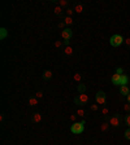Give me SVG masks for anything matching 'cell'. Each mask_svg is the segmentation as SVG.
<instances>
[{"label":"cell","instance_id":"obj_3","mask_svg":"<svg viewBox=\"0 0 130 145\" xmlns=\"http://www.w3.org/2000/svg\"><path fill=\"white\" fill-rule=\"evenodd\" d=\"M95 100H96L98 104L104 105V104H105V93H104L103 91L96 92V95H95Z\"/></svg>","mask_w":130,"mask_h":145},{"label":"cell","instance_id":"obj_36","mask_svg":"<svg viewBox=\"0 0 130 145\" xmlns=\"http://www.w3.org/2000/svg\"><path fill=\"white\" fill-rule=\"evenodd\" d=\"M70 119L72 121H75V115H70Z\"/></svg>","mask_w":130,"mask_h":145},{"label":"cell","instance_id":"obj_25","mask_svg":"<svg viewBox=\"0 0 130 145\" xmlns=\"http://www.w3.org/2000/svg\"><path fill=\"white\" fill-rule=\"evenodd\" d=\"M77 115L83 117V115H85V110H83V109H78V110H77Z\"/></svg>","mask_w":130,"mask_h":145},{"label":"cell","instance_id":"obj_8","mask_svg":"<svg viewBox=\"0 0 130 145\" xmlns=\"http://www.w3.org/2000/svg\"><path fill=\"white\" fill-rule=\"evenodd\" d=\"M120 93H121L122 96H128L130 93V89L128 86H121V88H120Z\"/></svg>","mask_w":130,"mask_h":145},{"label":"cell","instance_id":"obj_26","mask_svg":"<svg viewBox=\"0 0 130 145\" xmlns=\"http://www.w3.org/2000/svg\"><path fill=\"white\" fill-rule=\"evenodd\" d=\"M124 110L125 111H128V113H130V104L128 102V104H125L124 105Z\"/></svg>","mask_w":130,"mask_h":145},{"label":"cell","instance_id":"obj_23","mask_svg":"<svg viewBox=\"0 0 130 145\" xmlns=\"http://www.w3.org/2000/svg\"><path fill=\"white\" fill-rule=\"evenodd\" d=\"M61 13H62L61 7H56V8H55V14H57V16H59V14H61Z\"/></svg>","mask_w":130,"mask_h":145},{"label":"cell","instance_id":"obj_2","mask_svg":"<svg viewBox=\"0 0 130 145\" xmlns=\"http://www.w3.org/2000/svg\"><path fill=\"white\" fill-rule=\"evenodd\" d=\"M122 41H124V38L120 34L112 35L111 39H109V43H111V46H112V47H120L122 44Z\"/></svg>","mask_w":130,"mask_h":145},{"label":"cell","instance_id":"obj_27","mask_svg":"<svg viewBox=\"0 0 130 145\" xmlns=\"http://www.w3.org/2000/svg\"><path fill=\"white\" fill-rule=\"evenodd\" d=\"M60 7H66V5H68V1H66V0H60Z\"/></svg>","mask_w":130,"mask_h":145},{"label":"cell","instance_id":"obj_29","mask_svg":"<svg viewBox=\"0 0 130 145\" xmlns=\"http://www.w3.org/2000/svg\"><path fill=\"white\" fill-rule=\"evenodd\" d=\"M116 73H117V74H120V75H122V74H124V69H121V67H118V69L116 70Z\"/></svg>","mask_w":130,"mask_h":145},{"label":"cell","instance_id":"obj_35","mask_svg":"<svg viewBox=\"0 0 130 145\" xmlns=\"http://www.w3.org/2000/svg\"><path fill=\"white\" fill-rule=\"evenodd\" d=\"M126 99H128V102H129V104H130V93H129L128 96H126Z\"/></svg>","mask_w":130,"mask_h":145},{"label":"cell","instance_id":"obj_30","mask_svg":"<svg viewBox=\"0 0 130 145\" xmlns=\"http://www.w3.org/2000/svg\"><path fill=\"white\" fill-rule=\"evenodd\" d=\"M35 97H37V99L43 97V93H42V92H37V93H35Z\"/></svg>","mask_w":130,"mask_h":145},{"label":"cell","instance_id":"obj_13","mask_svg":"<svg viewBox=\"0 0 130 145\" xmlns=\"http://www.w3.org/2000/svg\"><path fill=\"white\" fill-rule=\"evenodd\" d=\"M108 128H109V123H107V122H104V123H101V126H100V130L103 131V132L108 131Z\"/></svg>","mask_w":130,"mask_h":145},{"label":"cell","instance_id":"obj_31","mask_svg":"<svg viewBox=\"0 0 130 145\" xmlns=\"http://www.w3.org/2000/svg\"><path fill=\"white\" fill-rule=\"evenodd\" d=\"M61 46H62V43H61V41H56V43H55V47H56V48H60Z\"/></svg>","mask_w":130,"mask_h":145},{"label":"cell","instance_id":"obj_14","mask_svg":"<svg viewBox=\"0 0 130 145\" xmlns=\"http://www.w3.org/2000/svg\"><path fill=\"white\" fill-rule=\"evenodd\" d=\"M85 91H86V86H85L83 83H80V84H78V92L85 93Z\"/></svg>","mask_w":130,"mask_h":145},{"label":"cell","instance_id":"obj_18","mask_svg":"<svg viewBox=\"0 0 130 145\" xmlns=\"http://www.w3.org/2000/svg\"><path fill=\"white\" fill-rule=\"evenodd\" d=\"M64 23H65V25H72V23H73L72 17H68V16H66V17H65V20H64Z\"/></svg>","mask_w":130,"mask_h":145},{"label":"cell","instance_id":"obj_20","mask_svg":"<svg viewBox=\"0 0 130 145\" xmlns=\"http://www.w3.org/2000/svg\"><path fill=\"white\" fill-rule=\"evenodd\" d=\"M81 79H82L81 74H80V73H75V74H74V80H77V82L81 83Z\"/></svg>","mask_w":130,"mask_h":145},{"label":"cell","instance_id":"obj_34","mask_svg":"<svg viewBox=\"0 0 130 145\" xmlns=\"http://www.w3.org/2000/svg\"><path fill=\"white\" fill-rule=\"evenodd\" d=\"M74 102H75L77 105H80V100H78V97H75V99H74Z\"/></svg>","mask_w":130,"mask_h":145},{"label":"cell","instance_id":"obj_32","mask_svg":"<svg viewBox=\"0 0 130 145\" xmlns=\"http://www.w3.org/2000/svg\"><path fill=\"white\" fill-rule=\"evenodd\" d=\"M57 26H59V29H64V26H65V23H64V22H60V23L57 25Z\"/></svg>","mask_w":130,"mask_h":145},{"label":"cell","instance_id":"obj_12","mask_svg":"<svg viewBox=\"0 0 130 145\" xmlns=\"http://www.w3.org/2000/svg\"><path fill=\"white\" fill-rule=\"evenodd\" d=\"M7 35H8V31H7V29H4V27H1L0 29V39H5L7 38Z\"/></svg>","mask_w":130,"mask_h":145},{"label":"cell","instance_id":"obj_19","mask_svg":"<svg viewBox=\"0 0 130 145\" xmlns=\"http://www.w3.org/2000/svg\"><path fill=\"white\" fill-rule=\"evenodd\" d=\"M108 113H109L108 108H103V109H101V114H103L105 118H108Z\"/></svg>","mask_w":130,"mask_h":145},{"label":"cell","instance_id":"obj_1","mask_svg":"<svg viewBox=\"0 0 130 145\" xmlns=\"http://www.w3.org/2000/svg\"><path fill=\"white\" fill-rule=\"evenodd\" d=\"M83 130H85V121H82V122H74V123L70 126L72 133L80 135V133L83 132Z\"/></svg>","mask_w":130,"mask_h":145},{"label":"cell","instance_id":"obj_22","mask_svg":"<svg viewBox=\"0 0 130 145\" xmlns=\"http://www.w3.org/2000/svg\"><path fill=\"white\" fill-rule=\"evenodd\" d=\"M124 136H125V139H126V140H130V128H128V130L125 131Z\"/></svg>","mask_w":130,"mask_h":145},{"label":"cell","instance_id":"obj_21","mask_svg":"<svg viewBox=\"0 0 130 145\" xmlns=\"http://www.w3.org/2000/svg\"><path fill=\"white\" fill-rule=\"evenodd\" d=\"M73 13H74V9H72V8H68V9H66V16H68V17H72Z\"/></svg>","mask_w":130,"mask_h":145},{"label":"cell","instance_id":"obj_6","mask_svg":"<svg viewBox=\"0 0 130 145\" xmlns=\"http://www.w3.org/2000/svg\"><path fill=\"white\" fill-rule=\"evenodd\" d=\"M78 100H80V105H86L88 102V96L86 95V93H80Z\"/></svg>","mask_w":130,"mask_h":145},{"label":"cell","instance_id":"obj_5","mask_svg":"<svg viewBox=\"0 0 130 145\" xmlns=\"http://www.w3.org/2000/svg\"><path fill=\"white\" fill-rule=\"evenodd\" d=\"M109 124L113 126V127H118V126L121 124V119H120V115L116 114V115H113V117H111V118H109Z\"/></svg>","mask_w":130,"mask_h":145},{"label":"cell","instance_id":"obj_4","mask_svg":"<svg viewBox=\"0 0 130 145\" xmlns=\"http://www.w3.org/2000/svg\"><path fill=\"white\" fill-rule=\"evenodd\" d=\"M61 36H62V39H64V40H70V39H72V36H73V31H72V29H69V27L64 29V30L61 31Z\"/></svg>","mask_w":130,"mask_h":145},{"label":"cell","instance_id":"obj_11","mask_svg":"<svg viewBox=\"0 0 130 145\" xmlns=\"http://www.w3.org/2000/svg\"><path fill=\"white\" fill-rule=\"evenodd\" d=\"M40 121H42V115H40V113H35V114L33 115V122H34V123H39Z\"/></svg>","mask_w":130,"mask_h":145},{"label":"cell","instance_id":"obj_16","mask_svg":"<svg viewBox=\"0 0 130 145\" xmlns=\"http://www.w3.org/2000/svg\"><path fill=\"white\" fill-rule=\"evenodd\" d=\"M37 104H38V99H37V97H31V99H29V105L35 106Z\"/></svg>","mask_w":130,"mask_h":145},{"label":"cell","instance_id":"obj_17","mask_svg":"<svg viewBox=\"0 0 130 145\" xmlns=\"http://www.w3.org/2000/svg\"><path fill=\"white\" fill-rule=\"evenodd\" d=\"M64 52H65V54H66V56H72V53H73V49H72V47H66L65 48V51H64Z\"/></svg>","mask_w":130,"mask_h":145},{"label":"cell","instance_id":"obj_9","mask_svg":"<svg viewBox=\"0 0 130 145\" xmlns=\"http://www.w3.org/2000/svg\"><path fill=\"white\" fill-rule=\"evenodd\" d=\"M42 78H43V80H50L51 78H52V71H50V70H46V71L43 73Z\"/></svg>","mask_w":130,"mask_h":145},{"label":"cell","instance_id":"obj_10","mask_svg":"<svg viewBox=\"0 0 130 145\" xmlns=\"http://www.w3.org/2000/svg\"><path fill=\"white\" fill-rule=\"evenodd\" d=\"M128 82H129V78L125 75V74H122L121 80H120V86H128Z\"/></svg>","mask_w":130,"mask_h":145},{"label":"cell","instance_id":"obj_7","mask_svg":"<svg viewBox=\"0 0 130 145\" xmlns=\"http://www.w3.org/2000/svg\"><path fill=\"white\" fill-rule=\"evenodd\" d=\"M120 80H121V75H120V74H117V73H115L112 75V83L115 86H120Z\"/></svg>","mask_w":130,"mask_h":145},{"label":"cell","instance_id":"obj_24","mask_svg":"<svg viewBox=\"0 0 130 145\" xmlns=\"http://www.w3.org/2000/svg\"><path fill=\"white\" fill-rule=\"evenodd\" d=\"M125 123H126V126H128V127L130 128V114L125 117Z\"/></svg>","mask_w":130,"mask_h":145},{"label":"cell","instance_id":"obj_33","mask_svg":"<svg viewBox=\"0 0 130 145\" xmlns=\"http://www.w3.org/2000/svg\"><path fill=\"white\" fill-rule=\"evenodd\" d=\"M125 43H126V46H130V38H128V39H125Z\"/></svg>","mask_w":130,"mask_h":145},{"label":"cell","instance_id":"obj_15","mask_svg":"<svg viewBox=\"0 0 130 145\" xmlns=\"http://www.w3.org/2000/svg\"><path fill=\"white\" fill-rule=\"evenodd\" d=\"M73 9H74V12H77V13H82V12H83V7H82L81 4H77Z\"/></svg>","mask_w":130,"mask_h":145},{"label":"cell","instance_id":"obj_28","mask_svg":"<svg viewBox=\"0 0 130 145\" xmlns=\"http://www.w3.org/2000/svg\"><path fill=\"white\" fill-rule=\"evenodd\" d=\"M98 109H99V108H98V105H96V104L91 105V110H93V111H98Z\"/></svg>","mask_w":130,"mask_h":145}]
</instances>
